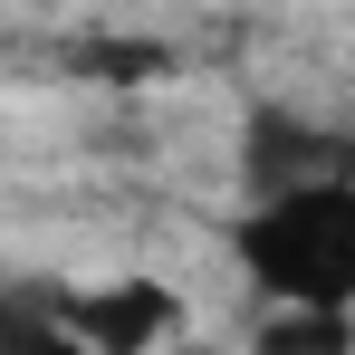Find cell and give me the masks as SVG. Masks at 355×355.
Here are the masks:
<instances>
[{
    "mask_svg": "<svg viewBox=\"0 0 355 355\" xmlns=\"http://www.w3.org/2000/svg\"><path fill=\"white\" fill-rule=\"evenodd\" d=\"M240 279L269 307H346L355 297V182H297L240 211Z\"/></svg>",
    "mask_w": 355,
    "mask_h": 355,
    "instance_id": "obj_1",
    "label": "cell"
},
{
    "mask_svg": "<svg viewBox=\"0 0 355 355\" xmlns=\"http://www.w3.org/2000/svg\"><path fill=\"white\" fill-rule=\"evenodd\" d=\"M58 317L77 336V355H154L182 307L164 279H106V288H58Z\"/></svg>",
    "mask_w": 355,
    "mask_h": 355,
    "instance_id": "obj_2",
    "label": "cell"
},
{
    "mask_svg": "<svg viewBox=\"0 0 355 355\" xmlns=\"http://www.w3.org/2000/svg\"><path fill=\"white\" fill-rule=\"evenodd\" d=\"M240 135H250V144H240V182H250V202L297 192V182H336V135H327V125L288 116V106H250Z\"/></svg>",
    "mask_w": 355,
    "mask_h": 355,
    "instance_id": "obj_3",
    "label": "cell"
},
{
    "mask_svg": "<svg viewBox=\"0 0 355 355\" xmlns=\"http://www.w3.org/2000/svg\"><path fill=\"white\" fill-rule=\"evenodd\" d=\"M0 355H77L58 288H0Z\"/></svg>",
    "mask_w": 355,
    "mask_h": 355,
    "instance_id": "obj_4",
    "label": "cell"
},
{
    "mask_svg": "<svg viewBox=\"0 0 355 355\" xmlns=\"http://www.w3.org/2000/svg\"><path fill=\"white\" fill-rule=\"evenodd\" d=\"M250 355H355V317L346 307H269Z\"/></svg>",
    "mask_w": 355,
    "mask_h": 355,
    "instance_id": "obj_5",
    "label": "cell"
}]
</instances>
